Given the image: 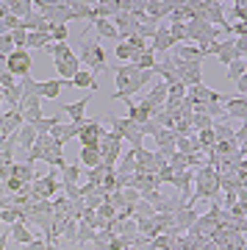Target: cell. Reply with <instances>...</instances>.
I'll return each instance as SVG.
<instances>
[{"instance_id": "6da1fadb", "label": "cell", "mask_w": 247, "mask_h": 250, "mask_svg": "<svg viewBox=\"0 0 247 250\" xmlns=\"http://www.w3.org/2000/svg\"><path fill=\"white\" fill-rule=\"evenodd\" d=\"M114 70V81H117V92L111 95V100H131L136 92H142V86H147L153 81L150 70H136L133 64H120V67H111Z\"/></svg>"}, {"instance_id": "7a4b0ae2", "label": "cell", "mask_w": 247, "mask_h": 250, "mask_svg": "<svg viewBox=\"0 0 247 250\" xmlns=\"http://www.w3.org/2000/svg\"><path fill=\"white\" fill-rule=\"evenodd\" d=\"M78 62L81 67H86L89 72H108L111 67H108L106 62V50H103V45H100V39H81V50L78 53Z\"/></svg>"}, {"instance_id": "3957f363", "label": "cell", "mask_w": 247, "mask_h": 250, "mask_svg": "<svg viewBox=\"0 0 247 250\" xmlns=\"http://www.w3.org/2000/svg\"><path fill=\"white\" fill-rule=\"evenodd\" d=\"M108 123H111V131H114L117 136H123V142H128V147H131V150H139V147H144V136H142L139 125L131 123L128 117L108 114Z\"/></svg>"}, {"instance_id": "277c9868", "label": "cell", "mask_w": 247, "mask_h": 250, "mask_svg": "<svg viewBox=\"0 0 247 250\" xmlns=\"http://www.w3.org/2000/svg\"><path fill=\"white\" fill-rule=\"evenodd\" d=\"M123 136H117L114 131H106V136L97 142V150H100V161H103V167H108V170H117V161H120V156H123Z\"/></svg>"}, {"instance_id": "5b68a950", "label": "cell", "mask_w": 247, "mask_h": 250, "mask_svg": "<svg viewBox=\"0 0 247 250\" xmlns=\"http://www.w3.org/2000/svg\"><path fill=\"white\" fill-rule=\"evenodd\" d=\"M31 64H34L31 50H11V53L6 56V72L14 75L17 81H22V78L31 75Z\"/></svg>"}, {"instance_id": "8992f818", "label": "cell", "mask_w": 247, "mask_h": 250, "mask_svg": "<svg viewBox=\"0 0 247 250\" xmlns=\"http://www.w3.org/2000/svg\"><path fill=\"white\" fill-rule=\"evenodd\" d=\"M106 136V128L97 123V120H83V125H81V131H78V139L81 147H97V142Z\"/></svg>"}, {"instance_id": "52a82bcc", "label": "cell", "mask_w": 247, "mask_h": 250, "mask_svg": "<svg viewBox=\"0 0 247 250\" xmlns=\"http://www.w3.org/2000/svg\"><path fill=\"white\" fill-rule=\"evenodd\" d=\"M186 98L192 100V108L194 106H208V103H225V98H222L220 92H214V89H208V86H189L186 89Z\"/></svg>"}, {"instance_id": "ba28073f", "label": "cell", "mask_w": 247, "mask_h": 250, "mask_svg": "<svg viewBox=\"0 0 247 250\" xmlns=\"http://www.w3.org/2000/svg\"><path fill=\"white\" fill-rule=\"evenodd\" d=\"M117 14H120V0H100V3H92L86 22L92 25L95 20H114Z\"/></svg>"}, {"instance_id": "9c48e42d", "label": "cell", "mask_w": 247, "mask_h": 250, "mask_svg": "<svg viewBox=\"0 0 247 250\" xmlns=\"http://www.w3.org/2000/svg\"><path fill=\"white\" fill-rule=\"evenodd\" d=\"M175 47V42H172V36H169V28L167 22H159V28H156V34H153V42H150V50L153 53H169Z\"/></svg>"}, {"instance_id": "30bf717a", "label": "cell", "mask_w": 247, "mask_h": 250, "mask_svg": "<svg viewBox=\"0 0 247 250\" xmlns=\"http://www.w3.org/2000/svg\"><path fill=\"white\" fill-rule=\"evenodd\" d=\"M172 9H175V3H164V0H144V17L156 20V22H164V20L172 14Z\"/></svg>"}, {"instance_id": "8fae6325", "label": "cell", "mask_w": 247, "mask_h": 250, "mask_svg": "<svg viewBox=\"0 0 247 250\" xmlns=\"http://www.w3.org/2000/svg\"><path fill=\"white\" fill-rule=\"evenodd\" d=\"M20 111H22V120L28 125L36 123V120H42V98H22L20 100Z\"/></svg>"}, {"instance_id": "7c38bea8", "label": "cell", "mask_w": 247, "mask_h": 250, "mask_svg": "<svg viewBox=\"0 0 247 250\" xmlns=\"http://www.w3.org/2000/svg\"><path fill=\"white\" fill-rule=\"evenodd\" d=\"M222 111H225V120H230V117H233V120H245L247 117V100L245 98H228L225 100V103H222Z\"/></svg>"}, {"instance_id": "4fadbf2b", "label": "cell", "mask_w": 247, "mask_h": 250, "mask_svg": "<svg viewBox=\"0 0 247 250\" xmlns=\"http://www.w3.org/2000/svg\"><path fill=\"white\" fill-rule=\"evenodd\" d=\"M70 83L67 81H59V78H50V81H39V98H47V100H56L62 95V89H67Z\"/></svg>"}, {"instance_id": "5bb4252c", "label": "cell", "mask_w": 247, "mask_h": 250, "mask_svg": "<svg viewBox=\"0 0 247 250\" xmlns=\"http://www.w3.org/2000/svg\"><path fill=\"white\" fill-rule=\"evenodd\" d=\"M175 217V228H178V233H186L189 231V228H192L194 225V220H197V208H194V206H186V208H181V211H178V214H172Z\"/></svg>"}, {"instance_id": "9a60e30c", "label": "cell", "mask_w": 247, "mask_h": 250, "mask_svg": "<svg viewBox=\"0 0 247 250\" xmlns=\"http://www.w3.org/2000/svg\"><path fill=\"white\" fill-rule=\"evenodd\" d=\"M169 53L175 56V59H181V62H189V64H192V62L203 64V59H206V56L200 53V50H197L194 45H175L172 50H169Z\"/></svg>"}, {"instance_id": "2e32d148", "label": "cell", "mask_w": 247, "mask_h": 250, "mask_svg": "<svg viewBox=\"0 0 247 250\" xmlns=\"http://www.w3.org/2000/svg\"><path fill=\"white\" fill-rule=\"evenodd\" d=\"M3 125H6V136L17 134L20 128L25 125V120H22V111H20V108H6V111H3Z\"/></svg>"}, {"instance_id": "e0dca14e", "label": "cell", "mask_w": 247, "mask_h": 250, "mask_svg": "<svg viewBox=\"0 0 247 250\" xmlns=\"http://www.w3.org/2000/svg\"><path fill=\"white\" fill-rule=\"evenodd\" d=\"M9 178H17V181H22V184H34L36 181V170H34V164H28V161H22V164H11V175Z\"/></svg>"}, {"instance_id": "ac0fdd59", "label": "cell", "mask_w": 247, "mask_h": 250, "mask_svg": "<svg viewBox=\"0 0 247 250\" xmlns=\"http://www.w3.org/2000/svg\"><path fill=\"white\" fill-rule=\"evenodd\" d=\"M9 236H11V242H17V245H31V242L36 239L34 236V231H28V225L25 223H11L9 225Z\"/></svg>"}, {"instance_id": "d6986e66", "label": "cell", "mask_w": 247, "mask_h": 250, "mask_svg": "<svg viewBox=\"0 0 247 250\" xmlns=\"http://www.w3.org/2000/svg\"><path fill=\"white\" fill-rule=\"evenodd\" d=\"M125 106H128V120L131 123H136V125H142V123H147L153 117V111L147 106H142V103H133V100H123Z\"/></svg>"}, {"instance_id": "ffe728a7", "label": "cell", "mask_w": 247, "mask_h": 250, "mask_svg": "<svg viewBox=\"0 0 247 250\" xmlns=\"http://www.w3.org/2000/svg\"><path fill=\"white\" fill-rule=\"evenodd\" d=\"M70 86H78V89H97V75L89 70H78L72 75Z\"/></svg>"}, {"instance_id": "44dd1931", "label": "cell", "mask_w": 247, "mask_h": 250, "mask_svg": "<svg viewBox=\"0 0 247 250\" xmlns=\"http://www.w3.org/2000/svg\"><path fill=\"white\" fill-rule=\"evenodd\" d=\"M86 106H89V98H81L78 103H67L62 108L70 114V123H83L86 120Z\"/></svg>"}, {"instance_id": "7402d4cb", "label": "cell", "mask_w": 247, "mask_h": 250, "mask_svg": "<svg viewBox=\"0 0 247 250\" xmlns=\"http://www.w3.org/2000/svg\"><path fill=\"white\" fill-rule=\"evenodd\" d=\"M81 164L75 161V164H67L62 172H59V178H62V187H78V181H81Z\"/></svg>"}, {"instance_id": "603a6c76", "label": "cell", "mask_w": 247, "mask_h": 250, "mask_svg": "<svg viewBox=\"0 0 247 250\" xmlns=\"http://www.w3.org/2000/svg\"><path fill=\"white\" fill-rule=\"evenodd\" d=\"M6 11H9L11 17L22 20L34 11V3H31V0H9V3H6Z\"/></svg>"}, {"instance_id": "cb8c5ba5", "label": "cell", "mask_w": 247, "mask_h": 250, "mask_svg": "<svg viewBox=\"0 0 247 250\" xmlns=\"http://www.w3.org/2000/svg\"><path fill=\"white\" fill-rule=\"evenodd\" d=\"M78 164L81 167H86V170H92V167H97V164H103V161H100V150H97V147H81Z\"/></svg>"}, {"instance_id": "d4e9b609", "label": "cell", "mask_w": 247, "mask_h": 250, "mask_svg": "<svg viewBox=\"0 0 247 250\" xmlns=\"http://www.w3.org/2000/svg\"><path fill=\"white\" fill-rule=\"evenodd\" d=\"M117 175H133L136 172V159H133V150L131 147H125L123 156H120V167H117Z\"/></svg>"}, {"instance_id": "484cf974", "label": "cell", "mask_w": 247, "mask_h": 250, "mask_svg": "<svg viewBox=\"0 0 247 250\" xmlns=\"http://www.w3.org/2000/svg\"><path fill=\"white\" fill-rule=\"evenodd\" d=\"M34 142H36V131H34V125H22L17 131V145L22 147V150H31L34 147Z\"/></svg>"}, {"instance_id": "4316f807", "label": "cell", "mask_w": 247, "mask_h": 250, "mask_svg": "<svg viewBox=\"0 0 247 250\" xmlns=\"http://www.w3.org/2000/svg\"><path fill=\"white\" fill-rule=\"evenodd\" d=\"M92 25L97 28V39H111V42H120V36H117L114 25H111V20H95Z\"/></svg>"}, {"instance_id": "83f0119b", "label": "cell", "mask_w": 247, "mask_h": 250, "mask_svg": "<svg viewBox=\"0 0 247 250\" xmlns=\"http://www.w3.org/2000/svg\"><path fill=\"white\" fill-rule=\"evenodd\" d=\"M67 6H70L72 20H86L89 11H92V3H86V0H67Z\"/></svg>"}, {"instance_id": "f1b7e54d", "label": "cell", "mask_w": 247, "mask_h": 250, "mask_svg": "<svg viewBox=\"0 0 247 250\" xmlns=\"http://www.w3.org/2000/svg\"><path fill=\"white\" fill-rule=\"evenodd\" d=\"M95 239V228H89L86 223H81L78 220V233H75V250L78 248H83L86 242H92Z\"/></svg>"}, {"instance_id": "f546056e", "label": "cell", "mask_w": 247, "mask_h": 250, "mask_svg": "<svg viewBox=\"0 0 247 250\" xmlns=\"http://www.w3.org/2000/svg\"><path fill=\"white\" fill-rule=\"evenodd\" d=\"M59 123H62V120L53 114V117H42V120H36V123H31V125H34L36 134H50V131H53Z\"/></svg>"}, {"instance_id": "4dcf8cb0", "label": "cell", "mask_w": 247, "mask_h": 250, "mask_svg": "<svg viewBox=\"0 0 247 250\" xmlns=\"http://www.w3.org/2000/svg\"><path fill=\"white\" fill-rule=\"evenodd\" d=\"M108 167H103V164H97V167H92V170H86V184H92V187L100 189V184H103V178H106Z\"/></svg>"}, {"instance_id": "1f68e13d", "label": "cell", "mask_w": 247, "mask_h": 250, "mask_svg": "<svg viewBox=\"0 0 247 250\" xmlns=\"http://www.w3.org/2000/svg\"><path fill=\"white\" fill-rule=\"evenodd\" d=\"M214 139L217 142H233V128L228 123H214Z\"/></svg>"}, {"instance_id": "d6a6232c", "label": "cell", "mask_w": 247, "mask_h": 250, "mask_svg": "<svg viewBox=\"0 0 247 250\" xmlns=\"http://www.w3.org/2000/svg\"><path fill=\"white\" fill-rule=\"evenodd\" d=\"M50 45V34H28V47L31 50H44Z\"/></svg>"}, {"instance_id": "836d02e7", "label": "cell", "mask_w": 247, "mask_h": 250, "mask_svg": "<svg viewBox=\"0 0 247 250\" xmlns=\"http://www.w3.org/2000/svg\"><path fill=\"white\" fill-rule=\"evenodd\" d=\"M133 67H136V70H153V67H156V53H153V50H144V53L139 56V59H136V64H133Z\"/></svg>"}, {"instance_id": "e575fe53", "label": "cell", "mask_w": 247, "mask_h": 250, "mask_svg": "<svg viewBox=\"0 0 247 250\" xmlns=\"http://www.w3.org/2000/svg\"><path fill=\"white\" fill-rule=\"evenodd\" d=\"M95 214L100 217L103 223H111V220H117V208H114V206H108L106 200H103V203H100V206L95 208Z\"/></svg>"}, {"instance_id": "d590c367", "label": "cell", "mask_w": 247, "mask_h": 250, "mask_svg": "<svg viewBox=\"0 0 247 250\" xmlns=\"http://www.w3.org/2000/svg\"><path fill=\"white\" fill-rule=\"evenodd\" d=\"M70 39V28L67 25H53L50 28V42L53 45H62V42H67Z\"/></svg>"}, {"instance_id": "8d00e7d4", "label": "cell", "mask_w": 247, "mask_h": 250, "mask_svg": "<svg viewBox=\"0 0 247 250\" xmlns=\"http://www.w3.org/2000/svg\"><path fill=\"white\" fill-rule=\"evenodd\" d=\"M245 72H247V64L245 62H230L228 64V81H239V78H245Z\"/></svg>"}, {"instance_id": "74e56055", "label": "cell", "mask_w": 247, "mask_h": 250, "mask_svg": "<svg viewBox=\"0 0 247 250\" xmlns=\"http://www.w3.org/2000/svg\"><path fill=\"white\" fill-rule=\"evenodd\" d=\"M156 211H153L150 203H144V200H139V203L133 206V220H147V217H153Z\"/></svg>"}, {"instance_id": "f35d334b", "label": "cell", "mask_w": 247, "mask_h": 250, "mask_svg": "<svg viewBox=\"0 0 247 250\" xmlns=\"http://www.w3.org/2000/svg\"><path fill=\"white\" fill-rule=\"evenodd\" d=\"M167 98H172V100H184V98H186V86L181 83V81L169 83V86H167Z\"/></svg>"}, {"instance_id": "ab89813d", "label": "cell", "mask_w": 247, "mask_h": 250, "mask_svg": "<svg viewBox=\"0 0 247 250\" xmlns=\"http://www.w3.org/2000/svg\"><path fill=\"white\" fill-rule=\"evenodd\" d=\"M75 233H78V223H75V220H67L62 239H64V242H75Z\"/></svg>"}, {"instance_id": "60d3db41", "label": "cell", "mask_w": 247, "mask_h": 250, "mask_svg": "<svg viewBox=\"0 0 247 250\" xmlns=\"http://www.w3.org/2000/svg\"><path fill=\"white\" fill-rule=\"evenodd\" d=\"M230 214V220H245V200H236V203L230 206V208H225Z\"/></svg>"}, {"instance_id": "b9f144b4", "label": "cell", "mask_w": 247, "mask_h": 250, "mask_svg": "<svg viewBox=\"0 0 247 250\" xmlns=\"http://www.w3.org/2000/svg\"><path fill=\"white\" fill-rule=\"evenodd\" d=\"M245 53H247V39H233V56H236L239 62H245Z\"/></svg>"}, {"instance_id": "7bdbcfd3", "label": "cell", "mask_w": 247, "mask_h": 250, "mask_svg": "<svg viewBox=\"0 0 247 250\" xmlns=\"http://www.w3.org/2000/svg\"><path fill=\"white\" fill-rule=\"evenodd\" d=\"M245 11H247L245 0H233V17H236V22H245Z\"/></svg>"}, {"instance_id": "ee69618b", "label": "cell", "mask_w": 247, "mask_h": 250, "mask_svg": "<svg viewBox=\"0 0 247 250\" xmlns=\"http://www.w3.org/2000/svg\"><path fill=\"white\" fill-rule=\"evenodd\" d=\"M11 50H14V45H11V36L9 34H0V56H9Z\"/></svg>"}, {"instance_id": "f6af8a7d", "label": "cell", "mask_w": 247, "mask_h": 250, "mask_svg": "<svg viewBox=\"0 0 247 250\" xmlns=\"http://www.w3.org/2000/svg\"><path fill=\"white\" fill-rule=\"evenodd\" d=\"M14 83H17V78H14V75H9L6 70L0 72V89H9V86H14Z\"/></svg>"}, {"instance_id": "bcb514c9", "label": "cell", "mask_w": 247, "mask_h": 250, "mask_svg": "<svg viewBox=\"0 0 247 250\" xmlns=\"http://www.w3.org/2000/svg\"><path fill=\"white\" fill-rule=\"evenodd\" d=\"M50 248V242H44V239H34L31 245H25L22 250H47Z\"/></svg>"}, {"instance_id": "7dc6e473", "label": "cell", "mask_w": 247, "mask_h": 250, "mask_svg": "<svg viewBox=\"0 0 247 250\" xmlns=\"http://www.w3.org/2000/svg\"><path fill=\"white\" fill-rule=\"evenodd\" d=\"M9 239H11V236H9V228H6V231L0 233V250H6V245H9Z\"/></svg>"}]
</instances>
